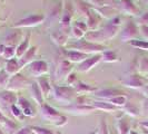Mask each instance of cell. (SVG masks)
<instances>
[{
    "label": "cell",
    "instance_id": "obj_1",
    "mask_svg": "<svg viewBox=\"0 0 148 134\" xmlns=\"http://www.w3.org/2000/svg\"><path fill=\"white\" fill-rule=\"evenodd\" d=\"M66 49L69 50H77V52H84L86 55H96V54H101L105 50H107V48L105 47L104 45H98V44H92L87 41L85 38L76 40L74 43H69L67 45Z\"/></svg>",
    "mask_w": 148,
    "mask_h": 134
},
{
    "label": "cell",
    "instance_id": "obj_2",
    "mask_svg": "<svg viewBox=\"0 0 148 134\" xmlns=\"http://www.w3.org/2000/svg\"><path fill=\"white\" fill-rule=\"evenodd\" d=\"M51 95L58 103L67 105L75 103L76 98L78 97L74 87H71V86H57V85H55L52 87Z\"/></svg>",
    "mask_w": 148,
    "mask_h": 134
},
{
    "label": "cell",
    "instance_id": "obj_3",
    "mask_svg": "<svg viewBox=\"0 0 148 134\" xmlns=\"http://www.w3.org/2000/svg\"><path fill=\"white\" fill-rule=\"evenodd\" d=\"M40 114H41V117L44 119H46L47 122L53 124L55 126L60 127L64 126L67 123V117L64 116L61 113L52 108L51 106H49L48 104H42L40 106Z\"/></svg>",
    "mask_w": 148,
    "mask_h": 134
},
{
    "label": "cell",
    "instance_id": "obj_4",
    "mask_svg": "<svg viewBox=\"0 0 148 134\" xmlns=\"http://www.w3.org/2000/svg\"><path fill=\"white\" fill-rule=\"evenodd\" d=\"M139 35V27L137 26V23L134 21H128L126 26L120 30L119 38L123 43H129L134 39L138 37Z\"/></svg>",
    "mask_w": 148,
    "mask_h": 134
},
{
    "label": "cell",
    "instance_id": "obj_5",
    "mask_svg": "<svg viewBox=\"0 0 148 134\" xmlns=\"http://www.w3.org/2000/svg\"><path fill=\"white\" fill-rule=\"evenodd\" d=\"M27 70L30 76H32L37 79L39 77H42L46 74H48L49 67L45 60H35L27 66Z\"/></svg>",
    "mask_w": 148,
    "mask_h": 134
},
{
    "label": "cell",
    "instance_id": "obj_6",
    "mask_svg": "<svg viewBox=\"0 0 148 134\" xmlns=\"http://www.w3.org/2000/svg\"><path fill=\"white\" fill-rule=\"evenodd\" d=\"M46 17L40 14H35V15H30L28 17H25L20 19L19 21H17L14 25V28H28V27H36L41 25L45 21Z\"/></svg>",
    "mask_w": 148,
    "mask_h": 134
},
{
    "label": "cell",
    "instance_id": "obj_7",
    "mask_svg": "<svg viewBox=\"0 0 148 134\" xmlns=\"http://www.w3.org/2000/svg\"><path fill=\"white\" fill-rule=\"evenodd\" d=\"M29 84V81L19 72L18 74L10 76V79L6 86V89L10 90V92H17V90H20L23 87L28 86Z\"/></svg>",
    "mask_w": 148,
    "mask_h": 134
},
{
    "label": "cell",
    "instance_id": "obj_8",
    "mask_svg": "<svg viewBox=\"0 0 148 134\" xmlns=\"http://www.w3.org/2000/svg\"><path fill=\"white\" fill-rule=\"evenodd\" d=\"M61 110L68 112L73 115H86V114H89L91 112L95 111L94 106L90 105H82V104H76V103H73L70 104V106H64L61 107Z\"/></svg>",
    "mask_w": 148,
    "mask_h": 134
},
{
    "label": "cell",
    "instance_id": "obj_9",
    "mask_svg": "<svg viewBox=\"0 0 148 134\" xmlns=\"http://www.w3.org/2000/svg\"><path fill=\"white\" fill-rule=\"evenodd\" d=\"M101 61V54H96L88 57L87 59H85L82 61L80 64H78L77 70L79 73H87L89 70H91L94 67L96 66L97 64H99Z\"/></svg>",
    "mask_w": 148,
    "mask_h": 134
},
{
    "label": "cell",
    "instance_id": "obj_10",
    "mask_svg": "<svg viewBox=\"0 0 148 134\" xmlns=\"http://www.w3.org/2000/svg\"><path fill=\"white\" fill-rule=\"evenodd\" d=\"M73 69H74V67H73V64L70 61H68L66 59L61 60L57 67V69H56V73H55L56 81L66 79L67 76L73 73Z\"/></svg>",
    "mask_w": 148,
    "mask_h": 134
},
{
    "label": "cell",
    "instance_id": "obj_11",
    "mask_svg": "<svg viewBox=\"0 0 148 134\" xmlns=\"http://www.w3.org/2000/svg\"><path fill=\"white\" fill-rule=\"evenodd\" d=\"M118 10L120 12L128 16H138L139 9L134 3L133 0H120L118 1Z\"/></svg>",
    "mask_w": 148,
    "mask_h": 134
},
{
    "label": "cell",
    "instance_id": "obj_12",
    "mask_svg": "<svg viewBox=\"0 0 148 134\" xmlns=\"http://www.w3.org/2000/svg\"><path fill=\"white\" fill-rule=\"evenodd\" d=\"M17 99L18 97L15 94V92H10V90H3L0 92V105L5 108H9L12 105L17 104Z\"/></svg>",
    "mask_w": 148,
    "mask_h": 134
},
{
    "label": "cell",
    "instance_id": "obj_13",
    "mask_svg": "<svg viewBox=\"0 0 148 134\" xmlns=\"http://www.w3.org/2000/svg\"><path fill=\"white\" fill-rule=\"evenodd\" d=\"M62 52H64L66 60L70 61L71 64H76V63L80 64L82 61H84V60L87 59L89 57V55H86L84 52H77V50H69V49H66V48H64Z\"/></svg>",
    "mask_w": 148,
    "mask_h": 134
},
{
    "label": "cell",
    "instance_id": "obj_14",
    "mask_svg": "<svg viewBox=\"0 0 148 134\" xmlns=\"http://www.w3.org/2000/svg\"><path fill=\"white\" fill-rule=\"evenodd\" d=\"M123 84L125 86H127V87H130V88H134V89L143 88L145 86L144 79L137 74H133L127 76L125 79H123Z\"/></svg>",
    "mask_w": 148,
    "mask_h": 134
},
{
    "label": "cell",
    "instance_id": "obj_15",
    "mask_svg": "<svg viewBox=\"0 0 148 134\" xmlns=\"http://www.w3.org/2000/svg\"><path fill=\"white\" fill-rule=\"evenodd\" d=\"M101 17L97 14L96 11L92 9V8H90L89 9V11L87 12V27H88V30H97L98 28V26L101 23Z\"/></svg>",
    "mask_w": 148,
    "mask_h": 134
},
{
    "label": "cell",
    "instance_id": "obj_16",
    "mask_svg": "<svg viewBox=\"0 0 148 134\" xmlns=\"http://www.w3.org/2000/svg\"><path fill=\"white\" fill-rule=\"evenodd\" d=\"M85 39L89 41V43H92V44H98V45H103L104 41H106V38H105L104 34L101 29L99 30H88L86 34H85Z\"/></svg>",
    "mask_w": 148,
    "mask_h": 134
},
{
    "label": "cell",
    "instance_id": "obj_17",
    "mask_svg": "<svg viewBox=\"0 0 148 134\" xmlns=\"http://www.w3.org/2000/svg\"><path fill=\"white\" fill-rule=\"evenodd\" d=\"M37 50H38L37 46H31L29 49H28V52H26L20 59H18L19 65H20V68H21V69L25 66L27 67L29 64H31L32 61H35L36 55H37Z\"/></svg>",
    "mask_w": 148,
    "mask_h": 134
},
{
    "label": "cell",
    "instance_id": "obj_18",
    "mask_svg": "<svg viewBox=\"0 0 148 134\" xmlns=\"http://www.w3.org/2000/svg\"><path fill=\"white\" fill-rule=\"evenodd\" d=\"M16 105L21 110V112L25 115V117H32L36 114V112L32 108V106L29 103V101H27L25 97H18Z\"/></svg>",
    "mask_w": 148,
    "mask_h": 134
},
{
    "label": "cell",
    "instance_id": "obj_19",
    "mask_svg": "<svg viewBox=\"0 0 148 134\" xmlns=\"http://www.w3.org/2000/svg\"><path fill=\"white\" fill-rule=\"evenodd\" d=\"M29 93L31 98L35 101V103L38 105V106H41L44 104V95L41 93V90L38 86L37 82H32L29 84Z\"/></svg>",
    "mask_w": 148,
    "mask_h": 134
},
{
    "label": "cell",
    "instance_id": "obj_20",
    "mask_svg": "<svg viewBox=\"0 0 148 134\" xmlns=\"http://www.w3.org/2000/svg\"><path fill=\"white\" fill-rule=\"evenodd\" d=\"M36 82H37L38 86H39V88L41 90V93H42V95H44L45 98H46V97H49L51 95L52 87H53V86L51 85V83H50L48 77H46V76L39 77V78H37Z\"/></svg>",
    "mask_w": 148,
    "mask_h": 134
},
{
    "label": "cell",
    "instance_id": "obj_21",
    "mask_svg": "<svg viewBox=\"0 0 148 134\" xmlns=\"http://www.w3.org/2000/svg\"><path fill=\"white\" fill-rule=\"evenodd\" d=\"M124 93L121 92V90H119V89H114V88H108V89H100V90H97L96 93H95V95H96L98 98H100V99H103V101H109L111 98H114V97L118 96V95H123Z\"/></svg>",
    "mask_w": 148,
    "mask_h": 134
},
{
    "label": "cell",
    "instance_id": "obj_22",
    "mask_svg": "<svg viewBox=\"0 0 148 134\" xmlns=\"http://www.w3.org/2000/svg\"><path fill=\"white\" fill-rule=\"evenodd\" d=\"M20 37H21V32L19 30L10 31V32H8L7 36L5 37L3 45L5 46H14V47H17L22 41V40H20Z\"/></svg>",
    "mask_w": 148,
    "mask_h": 134
},
{
    "label": "cell",
    "instance_id": "obj_23",
    "mask_svg": "<svg viewBox=\"0 0 148 134\" xmlns=\"http://www.w3.org/2000/svg\"><path fill=\"white\" fill-rule=\"evenodd\" d=\"M50 38H51L53 44H56L57 46H59V47H64V46H66V45L68 44L69 35H67L64 31L59 30V31L52 32L51 35H50Z\"/></svg>",
    "mask_w": 148,
    "mask_h": 134
},
{
    "label": "cell",
    "instance_id": "obj_24",
    "mask_svg": "<svg viewBox=\"0 0 148 134\" xmlns=\"http://www.w3.org/2000/svg\"><path fill=\"white\" fill-rule=\"evenodd\" d=\"M98 15L100 16L101 18H106V19H112L116 17L117 14V9H115L114 6H105L101 8H96L94 9Z\"/></svg>",
    "mask_w": 148,
    "mask_h": 134
},
{
    "label": "cell",
    "instance_id": "obj_25",
    "mask_svg": "<svg viewBox=\"0 0 148 134\" xmlns=\"http://www.w3.org/2000/svg\"><path fill=\"white\" fill-rule=\"evenodd\" d=\"M91 105L94 106V108H95V110L108 112V113L117 112L119 110L118 107L114 106V105L110 104V103H109V102H107V101H96V102H92Z\"/></svg>",
    "mask_w": 148,
    "mask_h": 134
},
{
    "label": "cell",
    "instance_id": "obj_26",
    "mask_svg": "<svg viewBox=\"0 0 148 134\" xmlns=\"http://www.w3.org/2000/svg\"><path fill=\"white\" fill-rule=\"evenodd\" d=\"M30 48V35L28 34L27 37L22 40L20 44L16 47V58L20 59L22 56L28 52V49Z\"/></svg>",
    "mask_w": 148,
    "mask_h": 134
},
{
    "label": "cell",
    "instance_id": "obj_27",
    "mask_svg": "<svg viewBox=\"0 0 148 134\" xmlns=\"http://www.w3.org/2000/svg\"><path fill=\"white\" fill-rule=\"evenodd\" d=\"M3 69H5L10 76H12V75L18 74L21 68H20V65H19L18 59H17V58H12V59H9L6 61Z\"/></svg>",
    "mask_w": 148,
    "mask_h": 134
},
{
    "label": "cell",
    "instance_id": "obj_28",
    "mask_svg": "<svg viewBox=\"0 0 148 134\" xmlns=\"http://www.w3.org/2000/svg\"><path fill=\"white\" fill-rule=\"evenodd\" d=\"M75 90L77 93V95H86V94H90V93H96L97 88L92 87L88 84H85L82 82H78L74 86Z\"/></svg>",
    "mask_w": 148,
    "mask_h": 134
},
{
    "label": "cell",
    "instance_id": "obj_29",
    "mask_svg": "<svg viewBox=\"0 0 148 134\" xmlns=\"http://www.w3.org/2000/svg\"><path fill=\"white\" fill-rule=\"evenodd\" d=\"M101 31L104 34L106 40H110L119 32V27L114 26V25H111L110 22H108L104 28H101Z\"/></svg>",
    "mask_w": 148,
    "mask_h": 134
},
{
    "label": "cell",
    "instance_id": "obj_30",
    "mask_svg": "<svg viewBox=\"0 0 148 134\" xmlns=\"http://www.w3.org/2000/svg\"><path fill=\"white\" fill-rule=\"evenodd\" d=\"M116 128H117L118 134H129V132L132 131L130 130V123H129V121L127 119H124V117L117 121Z\"/></svg>",
    "mask_w": 148,
    "mask_h": 134
},
{
    "label": "cell",
    "instance_id": "obj_31",
    "mask_svg": "<svg viewBox=\"0 0 148 134\" xmlns=\"http://www.w3.org/2000/svg\"><path fill=\"white\" fill-rule=\"evenodd\" d=\"M118 60V56L117 54L112 50H105L101 52V61L105 63H115Z\"/></svg>",
    "mask_w": 148,
    "mask_h": 134
},
{
    "label": "cell",
    "instance_id": "obj_32",
    "mask_svg": "<svg viewBox=\"0 0 148 134\" xmlns=\"http://www.w3.org/2000/svg\"><path fill=\"white\" fill-rule=\"evenodd\" d=\"M110 104H112L114 106H116V107H118V108H120V107H124L125 105L127 104V96L125 95V94H123V95H118V96L114 97V98H111V99H109L108 101Z\"/></svg>",
    "mask_w": 148,
    "mask_h": 134
},
{
    "label": "cell",
    "instance_id": "obj_33",
    "mask_svg": "<svg viewBox=\"0 0 148 134\" xmlns=\"http://www.w3.org/2000/svg\"><path fill=\"white\" fill-rule=\"evenodd\" d=\"M137 69L140 74H148V56H143L139 58Z\"/></svg>",
    "mask_w": 148,
    "mask_h": 134
},
{
    "label": "cell",
    "instance_id": "obj_34",
    "mask_svg": "<svg viewBox=\"0 0 148 134\" xmlns=\"http://www.w3.org/2000/svg\"><path fill=\"white\" fill-rule=\"evenodd\" d=\"M124 110L126 111V113L128 114V115L134 116V117H136V116H139V115H140V110H139L138 107H136L134 104L128 103V102H127V104L124 106Z\"/></svg>",
    "mask_w": 148,
    "mask_h": 134
},
{
    "label": "cell",
    "instance_id": "obj_35",
    "mask_svg": "<svg viewBox=\"0 0 148 134\" xmlns=\"http://www.w3.org/2000/svg\"><path fill=\"white\" fill-rule=\"evenodd\" d=\"M129 44L133 47L141 50H148V41L146 40H140V39H134L132 41H129Z\"/></svg>",
    "mask_w": 148,
    "mask_h": 134
},
{
    "label": "cell",
    "instance_id": "obj_36",
    "mask_svg": "<svg viewBox=\"0 0 148 134\" xmlns=\"http://www.w3.org/2000/svg\"><path fill=\"white\" fill-rule=\"evenodd\" d=\"M2 58H5L6 60L16 58V47H14V46H6L3 55H2Z\"/></svg>",
    "mask_w": 148,
    "mask_h": 134
},
{
    "label": "cell",
    "instance_id": "obj_37",
    "mask_svg": "<svg viewBox=\"0 0 148 134\" xmlns=\"http://www.w3.org/2000/svg\"><path fill=\"white\" fill-rule=\"evenodd\" d=\"M1 128L3 130V132L6 134H9V133H15V130H16V124L12 122V121H10V119H7L6 122H5V124L3 125H1Z\"/></svg>",
    "mask_w": 148,
    "mask_h": 134
},
{
    "label": "cell",
    "instance_id": "obj_38",
    "mask_svg": "<svg viewBox=\"0 0 148 134\" xmlns=\"http://www.w3.org/2000/svg\"><path fill=\"white\" fill-rule=\"evenodd\" d=\"M9 79H10V75L8 74L3 68H1V69H0V86H2V87L6 88Z\"/></svg>",
    "mask_w": 148,
    "mask_h": 134
},
{
    "label": "cell",
    "instance_id": "obj_39",
    "mask_svg": "<svg viewBox=\"0 0 148 134\" xmlns=\"http://www.w3.org/2000/svg\"><path fill=\"white\" fill-rule=\"evenodd\" d=\"M10 112H11V114L14 115V117L17 119H19V121H22V119H25V115H23V113L21 112V110L17 106V105H12L11 107H10Z\"/></svg>",
    "mask_w": 148,
    "mask_h": 134
},
{
    "label": "cell",
    "instance_id": "obj_40",
    "mask_svg": "<svg viewBox=\"0 0 148 134\" xmlns=\"http://www.w3.org/2000/svg\"><path fill=\"white\" fill-rule=\"evenodd\" d=\"M70 34H71L73 38H75L76 40H79V39H82V38L85 37V34L86 32H84L82 30H80L79 28H77V27H75V26H71Z\"/></svg>",
    "mask_w": 148,
    "mask_h": 134
},
{
    "label": "cell",
    "instance_id": "obj_41",
    "mask_svg": "<svg viewBox=\"0 0 148 134\" xmlns=\"http://www.w3.org/2000/svg\"><path fill=\"white\" fill-rule=\"evenodd\" d=\"M32 130V133L34 134H58L56 132H53L49 128H45V127H40V126H34L31 127Z\"/></svg>",
    "mask_w": 148,
    "mask_h": 134
},
{
    "label": "cell",
    "instance_id": "obj_42",
    "mask_svg": "<svg viewBox=\"0 0 148 134\" xmlns=\"http://www.w3.org/2000/svg\"><path fill=\"white\" fill-rule=\"evenodd\" d=\"M67 83V85H69V86H71V87H74L75 85L77 84V83L79 82L78 81V78H77V76H76V74L75 73H71V74H69L68 76H67V78L65 79Z\"/></svg>",
    "mask_w": 148,
    "mask_h": 134
},
{
    "label": "cell",
    "instance_id": "obj_43",
    "mask_svg": "<svg viewBox=\"0 0 148 134\" xmlns=\"http://www.w3.org/2000/svg\"><path fill=\"white\" fill-rule=\"evenodd\" d=\"M137 26H148V11L138 18Z\"/></svg>",
    "mask_w": 148,
    "mask_h": 134
},
{
    "label": "cell",
    "instance_id": "obj_44",
    "mask_svg": "<svg viewBox=\"0 0 148 134\" xmlns=\"http://www.w3.org/2000/svg\"><path fill=\"white\" fill-rule=\"evenodd\" d=\"M71 26H75V27H77V28H79L80 30H82L84 32H87L88 31V27H87V23L84 21H75L73 22V25Z\"/></svg>",
    "mask_w": 148,
    "mask_h": 134
},
{
    "label": "cell",
    "instance_id": "obj_45",
    "mask_svg": "<svg viewBox=\"0 0 148 134\" xmlns=\"http://www.w3.org/2000/svg\"><path fill=\"white\" fill-rule=\"evenodd\" d=\"M140 114L144 116H148V98H145L141 103Z\"/></svg>",
    "mask_w": 148,
    "mask_h": 134
},
{
    "label": "cell",
    "instance_id": "obj_46",
    "mask_svg": "<svg viewBox=\"0 0 148 134\" xmlns=\"http://www.w3.org/2000/svg\"><path fill=\"white\" fill-rule=\"evenodd\" d=\"M139 27V34L144 37V40L148 41V26H138Z\"/></svg>",
    "mask_w": 148,
    "mask_h": 134
},
{
    "label": "cell",
    "instance_id": "obj_47",
    "mask_svg": "<svg viewBox=\"0 0 148 134\" xmlns=\"http://www.w3.org/2000/svg\"><path fill=\"white\" fill-rule=\"evenodd\" d=\"M14 134H32V130H31V127H29V126L21 127L20 130L16 131Z\"/></svg>",
    "mask_w": 148,
    "mask_h": 134
},
{
    "label": "cell",
    "instance_id": "obj_48",
    "mask_svg": "<svg viewBox=\"0 0 148 134\" xmlns=\"http://www.w3.org/2000/svg\"><path fill=\"white\" fill-rule=\"evenodd\" d=\"M111 25H114V26H117V27H120V25H121V18L118 17V16H116L115 18H112L110 19V21H109Z\"/></svg>",
    "mask_w": 148,
    "mask_h": 134
},
{
    "label": "cell",
    "instance_id": "obj_49",
    "mask_svg": "<svg viewBox=\"0 0 148 134\" xmlns=\"http://www.w3.org/2000/svg\"><path fill=\"white\" fill-rule=\"evenodd\" d=\"M98 134H109L108 133V128H107V124L105 123V121L101 122V127H100L99 133Z\"/></svg>",
    "mask_w": 148,
    "mask_h": 134
},
{
    "label": "cell",
    "instance_id": "obj_50",
    "mask_svg": "<svg viewBox=\"0 0 148 134\" xmlns=\"http://www.w3.org/2000/svg\"><path fill=\"white\" fill-rule=\"evenodd\" d=\"M7 119H8L7 117H6V116L0 112V126H1V125H3V124H5V122H6Z\"/></svg>",
    "mask_w": 148,
    "mask_h": 134
},
{
    "label": "cell",
    "instance_id": "obj_51",
    "mask_svg": "<svg viewBox=\"0 0 148 134\" xmlns=\"http://www.w3.org/2000/svg\"><path fill=\"white\" fill-rule=\"evenodd\" d=\"M143 93H144V95L146 96V98H148V85H145V86L143 87Z\"/></svg>",
    "mask_w": 148,
    "mask_h": 134
},
{
    "label": "cell",
    "instance_id": "obj_52",
    "mask_svg": "<svg viewBox=\"0 0 148 134\" xmlns=\"http://www.w3.org/2000/svg\"><path fill=\"white\" fill-rule=\"evenodd\" d=\"M5 48H6V46L3 44H0V57H2V55H3V52H5Z\"/></svg>",
    "mask_w": 148,
    "mask_h": 134
},
{
    "label": "cell",
    "instance_id": "obj_53",
    "mask_svg": "<svg viewBox=\"0 0 148 134\" xmlns=\"http://www.w3.org/2000/svg\"><path fill=\"white\" fill-rule=\"evenodd\" d=\"M140 125L145 130H148V121H143V122H140Z\"/></svg>",
    "mask_w": 148,
    "mask_h": 134
},
{
    "label": "cell",
    "instance_id": "obj_54",
    "mask_svg": "<svg viewBox=\"0 0 148 134\" xmlns=\"http://www.w3.org/2000/svg\"><path fill=\"white\" fill-rule=\"evenodd\" d=\"M98 133H99V130H98V128H96V130H94L92 132H90L89 134H98Z\"/></svg>",
    "mask_w": 148,
    "mask_h": 134
},
{
    "label": "cell",
    "instance_id": "obj_55",
    "mask_svg": "<svg viewBox=\"0 0 148 134\" xmlns=\"http://www.w3.org/2000/svg\"><path fill=\"white\" fill-rule=\"evenodd\" d=\"M129 134H139V133H138V132H136V131H130Z\"/></svg>",
    "mask_w": 148,
    "mask_h": 134
},
{
    "label": "cell",
    "instance_id": "obj_56",
    "mask_svg": "<svg viewBox=\"0 0 148 134\" xmlns=\"http://www.w3.org/2000/svg\"><path fill=\"white\" fill-rule=\"evenodd\" d=\"M0 134H6L5 132H3V130L1 128V126H0Z\"/></svg>",
    "mask_w": 148,
    "mask_h": 134
},
{
    "label": "cell",
    "instance_id": "obj_57",
    "mask_svg": "<svg viewBox=\"0 0 148 134\" xmlns=\"http://www.w3.org/2000/svg\"><path fill=\"white\" fill-rule=\"evenodd\" d=\"M143 1H144V2L146 3V5H148V0H143Z\"/></svg>",
    "mask_w": 148,
    "mask_h": 134
},
{
    "label": "cell",
    "instance_id": "obj_58",
    "mask_svg": "<svg viewBox=\"0 0 148 134\" xmlns=\"http://www.w3.org/2000/svg\"><path fill=\"white\" fill-rule=\"evenodd\" d=\"M145 134H148V130H145Z\"/></svg>",
    "mask_w": 148,
    "mask_h": 134
},
{
    "label": "cell",
    "instance_id": "obj_59",
    "mask_svg": "<svg viewBox=\"0 0 148 134\" xmlns=\"http://www.w3.org/2000/svg\"><path fill=\"white\" fill-rule=\"evenodd\" d=\"M0 66H1V58H0Z\"/></svg>",
    "mask_w": 148,
    "mask_h": 134
},
{
    "label": "cell",
    "instance_id": "obj_60",
    "mask_svg": "<svg viewBox=\"0 0 148 134\" xmlns=\"http://www.w3.org/2000/svg\"><path fill=\"white\" fill-rule=\"evenodd\" d=\"M118 1H120V0H118Z\"/></svg>",
    "mask_w": 148,
    "mask_h": 134
},
{
    "label": "cell",
    "instance_id": "obj_61",
    "mask_svg": "<svg viewBox=\"0 0 148 134\" xmlns=\"http://www.w3.org/2000/svg\"><path fill=\"white\" fill-rule=\"evenodd\" d=\"M32 134H34V133H32Z\"/></svg>",
    "mask_w": 148,
    "mask_h": 134
}]
</instances>
